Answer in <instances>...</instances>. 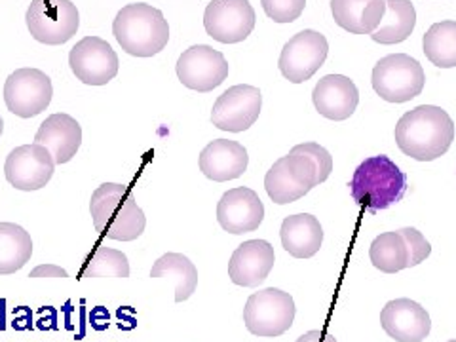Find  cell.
<instances>
[{
	"instance_id": "e0dca14e",
	"label": "cell",
	"mask_w": 456,
	"mask_h": 342,
	"mask_svg": "<svg viewBox=\"0 0 456 342\" xmlns=\"http://www.w3.org/2000/svg\"><path fill=\"white\" fill-rule=\"evenodd\" d=\"M380 325L397 342H422L432 331L430 314L411 298H395L380 312Z\"/></svg>"
},
{
	"instance_id": "83f0119b",
	"label": "cell",
	"mask_w": 456,
	"mask_h": 342,
	"mask_svg": "<svg viewBox=\"0 0 456 342\" xmlns=\"http://www.w3.org/2000/svg\"><path fill=\"white\" fill-rule=\"evenodd\" d=\"M369 259L384 274L402 273L409 263V251L403 236L399 234V231L377 236L369 248Z\"/></svg>"
},
{
	"instance_id": "d4e9b609",
	"label": "cell",
	"mask_w": 456,
	"mask_h": 342,
	"mask_svg": "<svg viewBox=\"0 0 456 342\" xmlns=\"http://www.w3.org/2000/svg\"><path fill=\"white\" fill-rule=\"evenodd\" d=\"M33 256V240L23 226L0 223V274L8 276L21 270Z\"/></svg>"
},
{
	"instance_id": "9a60e30c",
	"label": "cell",
	"mask_w": 456,
	"mask_h": 342,
	"mask_svg": "<svg viewBox=\"0 0 456 342\" xmlns=\"http://www.w3.org/2000/svg\"><path fill=\"white\" fill-rule=\"evenodd\" d=\"M55 171V160L52 152L31 142V145L16 147L6 159L4 175L13 189L31 192L46 187Z\"/></svg>"
},
{
	"instance_id": "52a82bcc",
	"label": "cell",
	"mask_w": 456,
	"mask_h": 342,
	"mask_svg": "<svg viewBox=\"0 0 456 342\" xmlns=\"http://www.w3.org/2000/svg\"><path fill=\"white\" fill-rule=\"evenodd\" d=\"M25 23L28 33L40 45L60 46L77 35L80 13L70 0H31Z\"/></svg>"
},
{
	"instance_id": "1f68e13d",
	"label": "cell",
	"mask_w": 456,
	"mask_h": 342,
	"mask_svg": "<svg viewBox=\"0 0 456 342\" xmlns=\"http://www.w3.org/2000/svg\"><path fill=\"white\" fill-rule=\"evenodd\" d=\"M297 149L298 152H305L308 154L310 159L314 160V164H316V169H318V184L325 183L327 179H330L331 171H333V156L330 154V151L323 149L322 145H318V142H301V145L293 147Z\"/></svg>"
},
{
	"instance_id": "7a4b0ae2",
	"label": "cell",
	"mask_w": 456,
	"mask_h": 342,
	"mask_svg": "<svg viewBox=\"0 0 456 342\" xmlns=\"http://www.w3.org/2000/svg\"><path fill=\"white\" fill-rule=\"evenodd\" d=\"M90 213L95 231L103 238L134 241L145 232L147 217L137 206L130 187L120 183H103L90 200Z\"/></svg>"
},
{
	"instance_id": "836d02e7",
	"label": "cell",
	"mask_w": 456,
	"mask_h": 342,
	"mask_svg": "<svg viewBox=\"0 0 456 342\" xmlns=\"http://www.w3.org/2000/svg\"><path fill=\"white\" fill-rule=\"evenodd\" d=\"M297 342H338V340L325 330H314L298 337Z\"/></svg>"
},
{
	"instance_id": "ffe728a7",
	"label": "cell",
	"mask_w": 456,
	"mask_h": 342,
	"mask_svg": "<svg viewBox=\"0 0 456 342\" xmlns=\"http://www.w3.org/2000/svg\"><path fill=\"white\" fill-rule=\"evenodd\" d=\"M249 164V156L244 145L231 139H216L200 152L198 166L202 174L216 181L224 183L238 179L246 174Z\"/></svg>"
},
{
	"instance_id": "d6986e66",
	"label": "cell",
	"mask_w": 456,
	"mask_h": 342,
	"mask_svg": "<svg viewBox=\"0 0 456 342\" xmlns=\"http://www.w3.org/2000/svg\"><path fill=\"white\" fill-rule=\"evenodd\" d=\"M312 102L323 118L342 122L350 118L358 109L360 92L358 86L348 77L327 75L314 86Z\"/></svg>"
},
{
	"instance_id": "44dd1931",
	"label": "cell",
	"mask_w": 456,
	"mask_h": 342,
	"mask_svg": "<svg viewBox=\"0 0 456 342\" xmlns=\"http://www.w3.org/2000/svg\"><path fill=\"white\" fill-rule=\"evenodd\" d=\"M35 142L46 147L57 164H67L77 156L82 145V126L65 112H55L40 124Z\"/></svg>"
},
{
	"instance_id": "7c38bea8",
	"label": "cell",
	"mask_w": 456,
	"mask_h": 342,
	"mask_svg": "<svg viewBox=\"0 0 456 342\" xmlns=\"http://www.w3.org/2000/svg\"><path fill=\"white\" fill-rule=\"evenodd\" d=\"M177 78L189 90L208 94L228 78V61L219 50H213L208 45H196L184 50L175 65Z\"/></svg>"
},
{
	"instance_id": "4316f807",
	"label": "cell",
	"mask_w": 456,
	"mask_h": 342,
	"mask_svg": "<svg viewBox=\"0 0 456 342\" xmlns=\"http://www.w3.org/2000/svg\"><path fill=\"white\" fill-rule=\"evenodd\" d=\"M422 52L439 69L456 67V21H439L428 28Z\"/></svg>"
},
{
	"instance_id": "484cf974",
	"label": "cell",
	"mask_w": 456,
	"mask_h": 342,
	"mask_svg": "<svg viewBox=\"0 0 456 342\" xmlns=\"http://www.w3.org/2000/svg\"><path fill=\"white\" fill-rule=\"evenodd\" d=\"M151 278H167L175 283V301L183 303L198 288V270L183 253H166L151 268Z\"/></svg>"
},
{
	"instance_id": "4fadbf2b",
	"label": "cell",
	"mask_w": 456,
	"mask_h": 342,
	"mask_svg": "<svg viewBox=\"0 0 456 342\" xmlns=\"http://www.w3.org/2000/svg\"><path fill=\"white\" fill-rule=\"evenodd\" d=\"M255 21L249 0H213L204 12L206 33L221 45L244 42L253 33Z\"/></svg>"
},
{
	"instance_id": "d6a6232c",
	"label": "cell",
	"mask_w": 456,
	"mask_h": 342,
	"mask_svg": "<svg viewBox=\"0 0 456 342\" xmlns=\"http://www.w3.org/2000/svg\"><path fill=\"white\" fill-rule=\"evenodd\" d=\"M28 278H69V273L57 265H40L28 274Z\"/></svg>"
},
{
	"instance_id": "4dcf8cb0",
	"label": "cell",
	"mask_w": 456,
	"mask_h": 342,
	"mask_svg": "<svg viewBox=\"0 0 456 342\" xmlns=\"http://www.w3.org/2000/svg\"><path fill=\"white\" fill-rule=\"evenodd\" d=\"M399 234L403 236L405 244H407V251H409L407 268L417 266V265H420L422 261H426L428 256H430V253H432L430 241H428V240L424 238V234L419 232L417 228L405 226V228H402V231H399Z\"/></svg>"
},
{
	"instance_id": "e575fe53",
	"label": "cell",
	"mask_w": 456,
	"mask_h": 342,
	"mask_svg": "<svg viewBox=\"0 0 456 342\" xmlns=\"http://www.w3.org/2000/svg\"><path fill=\"white\" fill-rule=\"evenodd\" d=\"M3 132H4V120L0 117V135H3Z\"/></svg>"
},
{
	"instance_id": "ba28073f",
	"label": "cell",
	"mask_w": 456,
	"mask_h": 342,
	"mask_svg": "<svg viewBox=\"0 0 456 342\" xmlns=\"http://www.w3.org/2000/svg\"><path fill=\"white\" fill-rule=\"evenodd\" d=\"M295 314V301L289 293L276 288H266L248 298L244 308V323L251 335L273 338L291 330Z\"/></svg>"
},
{
	"instance_id": "ac0fdd59",
	"label": "cell",
	"mask_w": 456,
	"mask_h": 342,
	"mask_svg": "<svg viewBox=\"0 0 456 342\" xmlns=\"http://www.w3.org/2000/svg\"><path fill=\"white\" fill-rule=\"evenodd\" d=\"M276 253L266 240H249L240 244L228 263V276L241 288L261 285L274 268Z\"/></svg>"
},
{
	"instance_id": "603a6c76",
	"label": "cell",
	"mask_w": 456,
	"mask_h": 342,
	"mask_svg": "<svg viewBox=\"0 0 456 342\" xmlns=\"http://www.w3.org/2000/svg\"><path fill=\"white\" fill-rule=\"evenodd\" d=\"M331 13L338 27L352 35L375 33L387 13L384 0H331Z\"/></svg>"
},
{
	"instance_id": "9c48e42d",
	"label": "cell",
	"mask_w": 456,
	"mask_h": 342,
	"mask_svg": "<svg viewBox=\"0 0 456 342\" xmlns=\"http://www.w3.org/2000/svg\"><path fill=\"white\" fill-rule=\"evenodd\" d=\"M53 95L52 78L40 69H18L6 78L4 103L20 118H33L45 112Z\"/></svg>"
},
{
	"instance_id": "6da1fadb",
	"label": "cell",
	"mask_w": 456,
	"mask_h": 342,
	"mask_svg": "<svg viewBox=\"0 0 456 342\" xmlns=\"http://www.w3.org/2000/svg\"><path fill=\"white\" fill-rule=\"evenodd\" d=\"M454 141V122L436 105H420L405 112L395 126L399 151L412 160L432 162L444 156Z\"/></svg>"
},
{
	"instance_id": "cb8c5ba5",
	"label": "cell",
	"mask_w": 456,
	"mask_h": 342,
	"mask_svg": "<svg viewBox=\"0 0 456 342\" xmlns=\"http://www.w3.org/2000/svg\"><path fill=\"white\" fill-rule=\"evenodd\" d=\"M387 13L375 33L369 37L379 45H399L407 40L417 27V10L411 0H384Z\"/></svg>"
},
{
	"instance_id": "f1b7e54d",
	"label": "cell",
	"mask_w": 456,
	"mask_h": 342,
	"mask_svg": "<svg viewBox=\"0 0 456 342\" xmlns=\"http://www.w3.org/2000/svg\"><path fill=\"white\" fill-rule=\"evenodd\" d=\"M84 278H130V263L126 253L99 246L88 256L84 268Z\"/></svg>"
},
{
	"instance_id": "8fae6325",
	"label": "cell",
	"mask_w": 456,
	"mask_h": 342,
	"mask_svg": "<svg viewBox=\"0 0 456 342\" xmlns=\"http://www.w3.org/2000/svg\"><path fill=\"white\" fill-rule=\"evenodd\" d=\"M263 94L249 84H238L217 97L211 110V122L223 132L241 134L259 120Z\"/></svg>"
},
{
	"instance_id": "30bf717a",
	"label": "cell",
	"mask_w": 456,
	"mask_h": 342,
	"mask_svg": "<svg viewBox=\"0 0 456 342\" xmlns=\"http://www.w3.org/2000/svg\"><path fill=\"white\" fill-rule=\"evenodd\" d=\"M327 53H330L327 38L318 31L305 28L285 42L278 61L280 73L293 84H303L323 67Z\"/></svg>"
},
{
	"instance_id": "3957f363",
	"label": "cell",
	"mask_w": 456,
	"mask_h": 342,
	"mask_svg": "<svg viewBox=\"0 0 456 342\" xmlns=\"http://www.w3.org/2000/svg\"><path fill=\"white\" fill-rule=\"evenodd\" d=\"M354 202L369 213H379L402 202L407 192V175L387 154L365 159L348 183Z\"/></svg>"
},
{
	"instance_id": "2e32d148",
	"label": "cell",
	"mask_w": 456,
	"mask_h": 342,
	"mask_svg": "<svg viewBox=\"0 0 456 342\" xmlns=\"http://www.w3.org/2000/svg\"><path fill=\"white\" fill-rule=\"evenodd\" d=\"M265 206L259 194L248 187L226 191L217 204V221L231 234L255 232L263 224Z\"/></svg>"
},
{
	"instance_id": "5bb4252c",
	"label": "cell",
	"mask_w": 456,
	"mask_h": 342,
	"mask_svg": "<svg viewBox=\"0 0 456 342\" xmlns=\"http://www.w3.org/2000/svg\"><path fill=\"white\" fill-rule=\"evenodd\" d=\"M73 75L86 86H105L118 75V55L107 40L84 37L69 53Z\"/></svg>"
},
{
	"instance_id": "8992f818",
	"label": "cell",
	"mask_w": 456,
	"mask_h": 342,
	"mask_svg": "<svg viewBox=\"0 0 456 342\" xmlns=\"http://www.w3.org/2000/svg\"><path fill=\"white\" fill-rule=\"evenodd\" d=\"M373 90L388 103H407L422 94L426 75L422 65L407 53H390L373 69Z\"/></svg>"
},
{
	"instance_id": "277c9868",
	"label": "cell",
	"mask_w": 456,
	"mask_h": 342,
	"mask_svg": "<svg viewBox=\"0 0 456 342\" xmlns=\"http://www.w3.org/2000/svg\"><path fill=\"white\" fill-rule=\"evenodd\" d=\"M112 35L126 53L152 57L160 53L169 40V25L164 13L147 3L124 6L112 21Z\"/></svg>"
},
{
	"instance_id": "7402d4cb",
	"label": "cell",
	"mask_w": 456,
	"mask_h": 342,
	"mask_svg": "<svg viewBox=\"0 0 456 342\" xmlns=\"http://www.w3.org/2000/svg\"><path fill=\"white\" fill-rule=\"evenodd\" d=\"M281 246L295 259H310L323 244V228L310 213L285 217L280 228Z\"/></svg>"
},
{
	"instance_id": "d590c367",
	"label": "cell",
	"mask_w": 456,
	"mask_h": 342,
	"mask_svg": "<svg viewBox=\"0 0 456 342\" xmlns=\"http://www.w3.org/2000/svg\"><path fill=\"white\" fill-rule=\"evenodd\" d=\"M447 342H456V340H447Z\"/></svg>"
},
{
	"instance_id": "f546056e",
	"label": "cell",
	"mask_w": 456,
	"mask_h": 342,
	"mask_svg": "<svg viewBox=\"0 0 456 342\" xmlns=\"http://www.w3.org/2000/svg\"><path fill=\"white\" fill-rule=\"evenodd\" d=\"M266 16L274 23H293L306 8V0H261Z\"/></svg>"
},
{
	"instance_id": "5b68a950",
	"label": "cell",
	"mask_w": 456,
	"mask_h": 342,
	"mask_svg": "<svg viewBox=\"0 0 456 342\" xmlns=\"http://www.w3.org/2000/svg\"><path fill=\"white\" fill-rule=\"evenodd\" d=\"M318 187V169L308 154L291 149L266 171L265 189L278 206L293 204Z\"/></svg>"
}]
</instances>
